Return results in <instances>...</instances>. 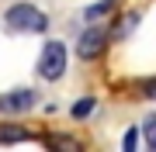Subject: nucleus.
<instances>
[{
  "label": "nucleus",
  "instance_id": "1",
  "mask_svg": "<svg viewBox=\"0 0 156 152\" xmlns=\"http://www.w3.org/2000/svg\"><path fill=\"white\" fill-rule=\"evenodd\" d=\"M7 24H11L14 31H45V14L38 11V7L31 4H14L11 11H7Z\"/></svg>",
  "mask_w": 156,
  "mask_h": 152
},
{
  "label": "nucleus",
  "instance_id": "2",
  "mask_svg": "<svg viewBox=\"0 0 156 152\" xmlns=\"http://www.w3.org/2000/svg\"><path fill=\"white\" fill-rule=\"evenodd\" d=\"M38 73H42L45 79H59L62 73H66V49H62V42H49V45L42 49Z\"/></svg>",
  "mask_w": 156,
  "mask_h": 152
},
{
  "label": "nucleus",
  "instance_id": "3",
  "mask_svg": "<svg viewBox=\"0 0 156 152\" xmlns=\"http://www.w3.org/2000/svg\"><path fill=\"white\" fill-rule=\"evenodd\" d=\"M104 49H108V31H104V28H90V31H83V38H80V45H76L80 59H97Z\"/></svg>",
  "mask_w": 156,
  "mask_h": 152
},
{
  "label": "nucleus",
  "instance_id": "4",
  "mask_svg": "<svg viewBox=\"0 0 156 152\" xmlns=\"http://www.w3.org/2000/svg\"><path fill=\"white\" fill-rule=\"evenodd\" d=\"M35 104V93L31 90H14L7 97H0V111H28Z\"/></svg>",
  "mask_w": 156,
  "mask_h": 152
},
{
  "label": "nucleus",
  "instance_id": "5",
  "mask_svg": "<svg viewBox=\"0 0 156 152\" xmlns=\"http://www.w3.org/2000/svg\"><path fill=\"white\" fill-rule=\"evenodd\" d=\"M24 138H28L24 128H7V124L0 128V142H4V145H7V142H24Z\"/></svg>",
  "mask_w": 156,
  "mask_h": 152
},
{
  "label": "nucleus",
  "instance_id": "6",
  "mask_svg": "<svg viewBox=\"0 0 156 152\" xmlns=\"http://www.w3.org/2000/svg\"><path fill=\"white\" fill-rule=\"evenodd\" d=\"M90 111H94V100H90V97H87V100H80V104H73V118H76V121L87 118Z\"/></svg>",
  "mask_w": 156,
  "mask_h": 152
},
{
  "label": "nucleus",
  "instance_id": "7",
  "mask_svg": "<svg viewBox=\"0 0 156 152\" xmlns=\"http://www.w3.org/2000/svg\"><path fill=\"white\" fill-rule=\"evenodd\" d=\"M111 7H115V0H101V4H94V7H90V11H87V17H90V21H94V17L108 14V11H111Z\"/></svg>",
  "mask_w": 156,
  "mask_h": 152
},
{
  "label": "nucleus",
  "instance_id": "8",
  "mask_svg": "<svg viewBox=\"0 0 156 152\" xmlns=\"http://www.w3.org/2000/svg\"><path fill=\"white\" fill-rule=\"evenodd\" d=\"M146 142H149V145L156 149V114H153L149 121H146Z\"/></svg>",
  "mask_w": 156,
  "mask_h": 152
},
{
  "label": "nucleus",
  "instance_id": "9",
  "mask_svg": "<svg viewBox=\"0 0 156 152\" xmlns=\"http://www.w3.org/2000/svg\"><path fill=\"white\" fill-rule=\"evenodd\" d=\"M125 149H128V152H132V149H139V131H135V128L125 135Z\"/></svg>",
  "mask_w": 156,
  "mask_h": 152
},
{
  "label": "nucleus",
  "instance_id": "10",
  "mask_svg": "<svg viewBox=\"0 0 156 152\" xmlns=\"http://www.w3.org/2000/svg\"><path fill=\"white\" fill-rule=\"evenodd\" d=\"M142 93H146V97H153V100H156V79H146V83H142Z\"/></svg>",
  "mask_w": 156,
  "mask_h": 152
}]
</instances>
